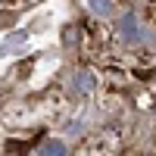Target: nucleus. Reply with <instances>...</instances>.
Masks as SVG:
<instances>
[{
	"mask_svg": "<svg viewBox=\"0 0 156 156\" xmlns=\"http://www.w3.org/2000/svg\"><path fill=\"white\" fill-rule=\"evenodd\" d=\"M122 28L128 31V37H131V41L137 37V31H134V19H125V22H122Z\"/></svg>",
	"mask_w": 156,
	"mask_h": 156,
	"instance_id": "nucleus-1",
	"label": "nucleus"
}]
</instances>
